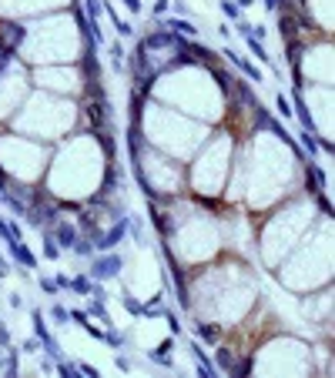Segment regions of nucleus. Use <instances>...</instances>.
Listing matches in <instances>:
<instances>
[{
    "mask_svg": "<svg viewBox=\"0 0 335 378\" xmlns=\"http://www.w3.org/2000/svg\"><path fill=\"white\" fill-rule=\"evenodd\" d=\"M121 268H124L121 255H114V251H104V255L97 258L94 265H91V278H94V281H104V278H118Z\"/></svg>",
    "mask_w": 335,
    "mask_h": 378,
    "instance_id": "f257e3e1",
    "label": "nucleus"
},
{
    "mask_svg": "<svg viewBox=\"0 0 335 378\" xmlns=\"http://www.w3.org/2000/svg\"><path fill=\"white\" fill-rule=\"evenodd\" d=\"M124 234H128V217H118V225H114L111 231H107V234H94L91 241H94V248H97V251H111L114 244H118L121 238H124Z\"/></svg>",
    "mask_w": 335,
    "mask_h": 378,
    "instance_id": "f03ea898",
    "label": "nucleus"
},
{
    "mask_svg": "<svg viewBox=\"0 0 335 378\" xmlns=\"http://www.w3.org/2000/svg\"><path fill=\"white\" fill-rule=\"evenodd\" d=\"M225 57H228V60H232V64L238 67V71L245 74V77H252V81H262V71H258V67L252 64L248 57H241V54H238V50H235V47H225Z\"/></svg>",
    "mask_w": 335,
    "mask_h": 378,
    "instance_id": "7ed1b4c3",
    "label": "nucleus"
},
{
    "mask_svg": "<svg viewBox=\"0 0 335 378\" xmlns=\"http://www.w3.org/2000/svg\"><path fill=\"white\" fill-rule=\"evenodd\" d=\"M7 251H10V255H14L17 261H20V265L27 268V271H34V268H37V258L31 255V248H27V244L20 241V238H14V241H7Z\"/></svg>",
    "mask_w": 335,
    "mask_h": 378,
    "instance_id": "20e7f679",
    "label": "nucleus"
},
{
    "mask_svg": "<svg viewBox=\"0 0 335 378\" xmlns=\"http://www.w3.org/2000/svg\"><path fill=\"white\" fill-rule=\"evenodd\" d=\"M50 238H54L61 248H74V241H77V231H74V225H67V221H61V225L50 228Z\"/></svg>",
    "mask_w": 335,
    "mask_h": 378,
    "instance_id": "39448f33",
    "label": "nucleus"
},
{
    "mask_svg": "<svg viewBox=\"0 0 335 378\" xmlns=\"http://www.w3.org/2000/svg\"><path fill=\"white\" fill-rule=\"evenodd\" d=\"M161 27H171L175 34H181V37H194L198 34V27L191 24V20H181V17H158Z\"/></svg>",
    "mask_w": 335,
    "mask_h": 378,
    "instance_id": "423d86ee",
    "label": "nucleus"
},
{
    "mask_svg": "<svg viewBox=\"0 0 335 378\" xmlns=\"http://www.w3.org/2000/svg\"><path fill=\"white\" fill-rule=\"evenodd\" d=\"M191 355L198 358V375L201 378H215V365H211V358H208V352L198 345V341H191Z\"/></svg>",
    "mask_w": 335,
    "mask_h": 378,
    "instance_id": "0eeeda50",
    "label": "nucleus"
},
{
    "mask_svg": "<svg viewBox=\"0 0 335 378\" xmlns=\"http://www.w3.org/2000/svg\"><path fill=\"white\" fill-rule=\"evenodd\" d=\"M171 338H168V341H161L158 345V352H148V358H151V362H158L161 368H175V362H171Z\"/></svg>",
    "mask_w": 335,
    "mask_h": 378,
    "instance_id": "6e6552de",
    "label": "nucleus"
},
{
    "mask_svg": "<svg viewBox=\"0 0 335 378\" xmlns=\"http://www.w3.org/2000/svg\"><path fill=\"white\" fill-rule=\"evenodd\" d=\"M245 41H248V50H252V54L258 57V60H262V64H271V57H268V50L262 47V41H258V37H252V34H245Z\"/></svg>",
    "mask_w": 335,
    "mask_h": 378,
    "instance_id": "1a4fd4ad",
    "label": "nucleus"
},
{
    "mask_svg": "<svg viewBox=\"0 0 335 378\" xmlns=\"http://www.w3.org/2000/svg\"><path fill=\"white\" fill-rule=\"evenodd\" d=\"M71 251H74L77 258H91V255H94V241H91V238H77Z\"/></svg>",
    "mask_w": 335,
    "mask_h": 378,
    "instance_id": "9d476101",
    "label": "nucleus"
},
{
    "mask_svg": "<svg viewBox=\"0 0 335 378\" xmlns=\"http://www.w3.org/2000/svg\"><path fill=\"white\" fill-rule=\"evenodd\" d=\"M111 67H114L118 74H124V47H121L118 41L111 44Z\"/></svg>",
    "mask_w": 335,
    "mask_h": 378,
    "instance_id": "9b49d317",
    "label": "nucleus"
},
{
    "mask_svg": "<svg viewBox=\"0 0 335 378\" xmlns=\"http://www.w3.org/2000/svg\"><path fill=\"white\" fill-rule=\"evenodd\" d=\"M71 291L91 295V291H94V285H91V278H88V274H77V278H71Z\"/></svg>",
    "mask_w": 335,
    "mask_h": 378,
    "instance_id": "f8f14e48",
    "label": "nucleus"
},
{
    "mask_svg": "<svg viewBox=\"0 0 335 378\" xmlns=\"http://www.w3.org/2000/svg\"><path fill=\"white\" fill-rule=\"evenodd\" d=\"M194 335H198L201 341H218V328H211V325H205V322L194 325Z\"/></svg>",
    "mask_w": 335,
    "mask_h": 378,
    "instance_id": "ddd939ff",
    "label": "nucleus"
},
{
    "mask_svg": "<svg viewBox=\"0 0 335 378\" xmlns=\"http://www.w3.org/2000/svg\"><path fill=\"white\" fill-rule=\"evenodd\" d=\"M302 147L309 154H319L322 151V141H319V137H312V131H305V134H302Z\"/></svg>",
    "mask_w": 335,
    "mask_h": 378,
    "instance_id": "4468645a",
    "label": "nucleus"
},
{
    "mask_svg": "<svg viewBox=\"0 0 335 378\" xmlns=\"http://www.w3.org/2000/svg\"><path fill=\"white\" fill-rule=\"evenodd\" d=\"M44 255H47V261H54V258L61 255V244H57L54 238H50V231L44 234Z\"/></svg>",
    "mask_w": 335,
    "mask_h": 378,
    "instance_id": "2eb2a0df",
    "label": "nucleus"
},
{
    "mask_svg": "<svg viewBox=\"0 0 335 378\" xmlns=\"http://www.w3.org/2000/svg\"><path fill=\"white\" fill-rule=\"evenodd\" d=\"M221 14L228 17V20H241V7L232 4V0H221Z\"/></svg>",
    "mask_w": 335,
    "mask_h": 378,
    "instance_id": "dca6fc26",
    "label": "nucleus"
},
{
    "mask_svg": "<svg viewBox=\"0 0 335 378\" xmlns=\"http://www.w3.org/2000/svg\"><path fill=\"white\" fill-rule=\"evenodd\" d=\"M50 318H54L57 325H64V322H71V314H67V308L64 305H54L50 308Z\"/></svg>",
    "mask_w": 335,
    "mask_h": 378,
    "instance_id": "f3484780",
    "label": "nucleus"
},
{
    "mask_svg": "<svg viewBox=\"0 0 335 378\" xmlns=\"http://www.w3.org/2000/svg\"><path fill=\"white\" fill-rule=\"evenodd\" d=\"M121 305L128 308V311H131V314H134V318H141V305H137L134 298H131V295H128V291H124V298H121Z\"/></svg>",
    "mask_w": 335,
    "mask_h": 378,
    "instance_id": "a211bd4d",
    "label": "nucleus"
},
{
    "mask_svg": "<svg viewBox=\"0 0 335 378\" xmlns=\"http://www.w3.org/2000/svg\"><path fill=\"white\" fill-rule=\"evenodd\" d=\"M40 291H44V295H50V298H54L57 295V291H61V288H57V281H54V278H40Z\"/></svg>",
    "mask_w": 335,
    "mask_h": 378,
    "instance_id": "6ab92c4d",
    "label": "nucleus"
},
{
    "mask_svg": "<svg viewBox=\"0 0 335 378\" xmlns=\"http://www.w3.org/2000/svg\"><path fill=\"white\" fill-rule=\"evenodd\" d=\"M80 328L88 331V335L94 338V341H104V338H107V331H104V328H97V325H91V322H88V325H80Z\"/></svg>",
    "mask_w": 335,
    "mask_h": 378,
    "instance_id": "aec40b11",
    "label": "nucleus"
},
{
    "mask_svg": "<svg viewBox=\"0 0 335 378\" xmlns=\"http://www.w3.org/2000/svg\"><path fill=\"white\" fill-rule=\"evenodd\" d=\"M57 371H61V375H64V378H77V365H67L64 358L57 362Z\"/></svg>",
    "mask_w": 335,
    "mask_h": 378,
    "instance_id": "412c9836",
    "label": "nucleus"
},
{
    "mask_svg": "<svg viewBox=\"0 0 335 378\" xmlns=\"http://www.w3.org/2000/svg\"><path fill=\"white\" fill-rule=\"evenodd\" d=\"M104 341H107V345H114V348H121V345H124V335H121V331H114V328H107V338H104Z\"/></svg>",
    "mask_w": 335,
    "mask_h": 378,
    "instance_id": "4be33fe9",
    "label": "nucleus"
},
{
    "mask_svg": "<svg viewBox=\"0 0 335 378\" xmlns=\"http://www.w3.org/2000/svg\"><path fill=\"white\" fill-rule=\"evenodd\" d=\"M275 107H278V114H282V117H292V107H288V97H285V94H278Z\"/></svg>",
    "mask_w": 335,
    "mask_h": 378,
    "instance_id": "5701e85b",
    "label": "nucleus"
},
{
    "mask_svg": "<svg viewBox=\"0 0 335 378\" xmlns=\"http://www.w3.org/2000/svg\"><path fill=\"white\" fill-rule=\"evenodd\" d=\"M67 314H71V322H77V325H88L91 322V314L80 311V308H74V311H67Z\"/></svg>",
    "mask_w": 335,
    "mask_h": 378,
    "instance_id": "b1692460",
    "label": "nucleus"
},
{
    "mask_svg": "<svg viewBox=\"0 0 335 378\" xmlns=\"http://www.w3.org/2000/svg\"><path fill=\"white\" fill-rule=\"evenodd\" d=\"M218 362H221V368H235V365H232V355L225 352V348H218Z\"/></svg>",
    "mask_w": 335,
    "mask_h": 378,
    "instance_id": "393cba45",
    "label": "nucleus"
},
{
    "mask_svg": "<svg viewBox=\"0 0 335 378\" xmlns=\"http://www.w3.org/2000/svg\"><path fill=\"white\" fill-rule=\"evenodd\" d=\"M168 7H171V0H154V17H164Z\"/></svg>",
    "mask_w": 335,
    "mask_h": 378,
    "instance_id": "a878e982",
    "label": "nucleus"
},
{
    "mask_svg": "<svg viewBox=\"0 0 335 378\" xmlns=\"http://www.w3.org/2000/svg\"><path fill=\"white\" fill-rule=\"evenodd\" d=\"M20 348H24V352H37V348H40V338H37V335H34V338H27V341H24Z\"/></svg>",
    "mask_w": 335,
    "mask_h": 378,
    "instance_id": "bb28decb",
    "label": "nucleus"
},
{
    "mask_svg": "<svg viewBox=\"0 0 335 378\" xmlns=\"http://www.w3.org/2000/svg\"><path fill=\"white\" fill-rule=\"evenodd\" d=\"M114 365H118L121 371H131V358H124V355H118V358H114Z\"/></svg>",
    "mask_w": 335,
    "mask_h": 378,
    "instance_id": "cd10ccee",
    "label": "nucleus"
},
{
    "mask_svg": "<svg viewBox=\"0 0 335 378\" xmlns=\"http://www.w3.org/2000/svg\"><path fill=\"white\" fill-rule=\"evenodd\" d=\"M77 371H84V375H91V378H97V375H101V371H97L94 365H88V362H84V365H77Z\"/></svg>",
    "mask_w": 335,
    "mask_h": 378,
    "instance_id": "c85d7f7f",
    "label": "nucleus"
},
{
    "mask_svg": "<svg viewBox=\"0 0 335 378\" xmlns=\"http://www.w3.org/2000/svg\"><path fill=\"white\" fill-rule=\"evenodd\" d=\"M7 274H14V271H10V265H7V258L0 255V278H7Z\"/></svg>",
    "mask_w": 335,
    "mask_h": 378,
    "instance_id": "c756f323",
    "label": "nucleus"
},
{
    "mask_svg": "<svg viewBox=\"0 0 335 378\" xmlns=\"http://www.w3.org/2000/svg\"><path fill=\"white\" fill-rule=\"evenodd\" d=\"M10 308H24V298H20V291H17V295H10Z\"/></svg>",
    "mask_w": 335,
    "mask_h": 378,
    "instance_id": "7c9ffc66",
    "label": "nucleus"
},
{
    "mask_svg": "<svg viewBox=\"0 0 335 378\" xmlns=\"http://www.w3.org/2000/svg\"><path fill=\"white\" fill-rule=\"evenodd\" d=\"M164 314H168V311H164ZM168 325H171V331H175V335L181 331V325H178V318H175V314H168Z\"/></svg>",
    "mask_w": 335,
    "mask_h": 378,
    "instance_id": "2f4dec72",
    "label": "nucleus"
},
{
    "mask_svg": "<svg viewBox=\"0 0 335 378\" xmlns=\"http://www.w3.org/2000/svg\"><path fill=\"white\" fill-rule=\"evenodd\" d=\"M121 4H128V10H134V14L141 10V0H121Z\"/></svg>",
    "mask_w": 335,
    "mask_h": 378,
    "instance_id": "473e14b6",
    "label": "nucleus"
},
{
    "mask_svg": "<svg viewBox=\"0 0 335 378\" xmlns=\"http://www.w3.org/2000/svg\"><path fill=\"white\" fill-rule=\"evenodd\" d=\"M265 7H268V10H275V7H278V0H265Z\"/></svg>",
    "mask_w": 335,
    "mask_h": 378,
    "instance_id": "72a5a7b5",
    "label": "nucleus"
},
{
    "mask_svg": "<svg viewBox=\"0 0 335 378\" xmlns=\"http://www.w3.org/2000/svg\"><path fill=\"white\" fill-rule=\"evenodd\" d=\"M238 7H252V0H238Z\"/></svg>",
    "mask_w": 335,
    "mask_h": 378,
    "instance_id": "f704fd0d",
    "label": "nucleus"
},
{
    "mask_svg": "<svg viewBox=\"0 0 335 378\" xmlns=\"http://www.w3.org/2000/svg\"><path fill=\"white\" fill-rule=\"evenodd\" d=\"M0 365H4V362H0Z\"/></svg>",
    "mask_w": 335,
    "mask_h": 378,
    "instance_id": "c9c22d12",
    "label": "nucleus"
}]
</instances>
